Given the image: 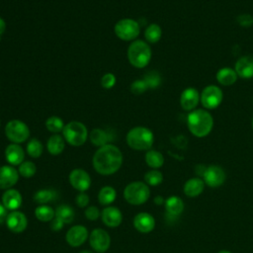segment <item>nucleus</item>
<instances>
[{
  "instance_id": "1a4fd4ad",
  "label": "nucleus",
  "mask_w": 253,
  "mask_h": 253,
  "mask_svg": "<svg viewBox=\"0 0 253 253\" xmlns=\"http://www.w3.org/2000/svg\"><path fill=\"white\" fill-rule=\"evenodd\" d=\"M223 94L221 89L216 85H209L205 87L201 94V102L203 107L209 110L217 108L222 102Z\"/></svg>"
},
{
  "instance_id": "79ce46f5",
  "label": "nucleus",
  "mask_w": 253,
  "mask_h": 253,
  "mask_svg": "<svg viewBox=\"0 0 253 253\" xmlns=\"http://www.w3.org/2000/svg\"><path fill=\"white\" fill-rule=\"evenodd\" d=\"M75 202H76V204H77V206H78L79 208H85V207H87L88 204H89V197H88V195L85 194L84 192H80V193L77 195V197H76V199H75Z\"/></svg>"
},
{
  "instance_id": "b1692460",
  "label": "nucleus",
  "mask_w": 253,
  "mask_h": 253,
  "mask_svg": "<svg viewBox=\"0 0 253 253\" xmlns=\"http://www.w3.org/2000/svg\"><path fill=\"white\" fill-rule=\"evenodd\" d=\"M64 147H65V139L63 138L62 135H60L58 133L52 134L46 142L47 151L51 155L60 154L64 150Z\"/></svg>"
},
{
  "instance_id": "2eb2a0df",
  "label": "nucleus",
  "mask_w": 253,
  "mask_h": 253,
  "mask_svg": "<svg viewBox=\"0 0 253 253\" xmlns=\"http://www.w3.org/2000/svg\"><path fill=\"white\" fill-rule=\"evenodd\" d=\"M88 237V230L83 225H74L66 232V241L72 247H79Z\"/></svg>"
},
{
  "instance_id": "09e8293b",
  "label": "nucleus",
  "mask_w": 253,
  "mask_h": 253,
  "mask_svg": "<svg viewBox=\"0 0 253 253\" xmlns=\"http://www.w3.org/2000/svg\"><path fill=\"white\" fill-rule=\"evenodd\" d=\"M218 253H231V252H229V251H227V250H221V251H219Z\"/></svg>"
},
{
  "instance_id": "4be33fe9",
  "label": "nucleus",
  "mask_w": 253,
  "mask_h": 253,
  "mask_svg": "<svg viewBox=\"0 0 253 253\" xmlns=\"http://www.w3.org/2000/svg\"><path fill=\"white\" fill-rule=\"evenodd\" d=\"M205 188L204 180L200 178H192L189 179L184 185V193L186 196L194 198L199 196Z\"/></svg>"
},
{
  "instance_id": "9b49d317",
  "label": "nucleus",
  "mask_w": 253,
  "mask_h": 253,
  "mask_svg": "<svg viewBox=\"0 0 253 253\" xmlns=\"http://www.w3.org/2000/svg\"><path fill=\"white\" fill-rule=\"evenodd\" d=\"M204 182L212 188L222 185L225 181V173L223 169L217 165H210L203 172Z\"/></svg>"
},
{
  "instance_id": "f257e3e1",
  "label": "nucleus",
  "mask_w": 253,
  "mask_h": 253,
  "mask_svg": "<svg viewBox=\"0 0 253 253\" xmlns=\"http://www.w3.org/2000/svg\"><path fill=\"white\" fill-rule=\"evenodd\" d=\"M123 153L119 147L108 143L97 149L93 156V167L101 175L116 173L123 164Z\"/></svg>"
},
{
  "instance_id": "39448f33",
  "label": "nucleus",
  "mask_w": 253,
  "mask_h": 253,
  "mask_svg": "<svg viewBox=\"0 0 253 253\" xmlns=\"http://www.w3.org/2000/svg\"><path fill=\"white\" fill-rule=\"evenodd\" d=\"M62 136L70 145L81 146L88 138V129L83 123L71 121L64 126Z\"/></svg>"
},
{
  "instance_id": "c9c22d12",
  "label": "nucleus",
  "mask_w": 253,
  "mask_h": 253,
  "mask_svg": "<svg viewBox=\"0 0 253 253\" xmlns=\"http://www.w3.org/2000/svg\"><path fill=\"white\" fill-rule=\"evenodd\" d=\"M144 181L147 185L150 186H157L162 183L163 181V175L160 171L153 169L145 173L144 175Z\"/></svg>"
},
{
  "instance_id": "5701e85b",
  "label": "nucleus",
  "mask_w": 253,
  "mask_h": 253,
  "mask_svg": "<svg viewBox=\"0 0 253 253\" xmlns=\"http://www.w3.org/2000/svg\"><path fill=\"white\" fill-rule=\"evenodd\" d=\"M216 81L223 86H230L237 80V73L230 67L220 68L215 75Z\"/></svg>"
},
{
  "instance_id": "f704fd0d",
  "label": "nucleus",
  "mask_w": 253,
  "mask_h": 253,
  "mask_svg": "<svg viewBox=\"0 0 253 253\" xmlns=\"http://www.w3.org/2000/svg\"><path fill=\"white\" fill-rule=\"evenodd\" d=\"M18 172L21 176H23L25 178H31L37 172L36 164L32 161H24L19 165Z\"/></svg>"
},
{
  "instance_id": "37998d69",
  "label": "nucleus",
  "mask_w": 253,
  "mask_h": 253,
  "mask_svg": "<svg viewBox=\"0 0 253 253\" xmlns=\"http://www.w3.org/2000/svg\"><path fill=\"white\" fill-rule=\"evenodd\" d=\"M64 226V222L61 221L59 218L57 217H54L52 220H51V223H50V228L54 231H58V230H61L62 227Z\"/></svg>"
},
{
  "instance_id": "e433bc0d",
  "label": "nucleus",
  "mask_w": 253,
  "mask_h": 253,
  "mask_svg": "<svg viewBox=\"0 0 253 253\" xmlns=\"http://www.w3.org/2000/svg\"><path fill=\"white\" fill-rule=\"evenodd\" d=\"M143 80L146 83L148 88L153 89V88H156L160 85L161 76L157 71L151 70V71H148L147 73H145V75L143 77Z\"/></svg>"
},
{
  "instance_id": "cd10ccee",
  "label": "nucleus",
  "mask_w": 253,
  "mask_h": 253,
  "mask_svg": "<svg viewBox=\"0 0 253 253\" xmlns=\"http://www.w3.org/2000/svg\"><path fill=\"white\" fill-rule=\"evenodd\" d=\"M117 197L116 190L111 186L103 187L98 194V201L103 206H108L112 204Z\"/></svg>"
},
{
  "instance_id": "20e7f679",
  "label": "nucleus",
  "mask_w": 253,
  "mask_h": 253,
  "mask_svg": "<svg viewBox=\"0 0 253 253\" xmlns=\"http://www.w3.org/2000/svg\"><path fill=\"white\" fill-rule=\"evenodd\" d=\"M126 143L134 150H149L154 142L153 132L145 126H135L126 133Z\"/></svg>"
},
{
  "instance_id": "58836bf2",
  "label": "nucleus",
  "mask_w": 253,
  "mask_h": 253,
  "mask_svg": "<svg viewBox=\"0 0 253 253\" xmlns=\"http://www.w3.org/2000/svg\"><path fill=\"white\" fill-rule=\"evenodd\" d=\"M116 81H117L116 76H115L113 73L108 72V73H105V74L102 76L100 82H101V85H102L103 88H105V89H111V88H113V87L115 86Z\"/></svg>"
},
{
  "instance_id": "a211bd4d",
  "label": "nucleus",
  "mask_w": 253,
  "mask_h": 253,
  "mask_svg": "<svg viewBox=\"0 0 253 253\" xmlns=\"http://www.w3.org/2000/svg\"><path fill=\"white\" fill-rule=\"evenodd\" d=\"M234 70L237 73V76L249 79L253 77V57L245 55L237 59L234 65Z\"/></svg>"
},
{
  "instance_id": "bb28decb",
  "label": "nucleus",
  "mask_w": 253,
  "mask_h": 253,
  "mask_svg": "<svg viewBox=\"0 0 253 253\" xmlns=\"http://www.w3.org/2000/svg\"><path fill=\"white\" fill-rule=\"evenodd\" d=\"M145 162L149 167L153 169H158L163 165L164 157L161 152L150 149L145 154Z\"/></svg>"
},
{
  "instance_id": "f3484780",
  "label": "nucleus",
  "mask_w": 253,
  "mask_h": 253,
  "mask_svg": "<svg viewBox=\"0 0 253 253\" xmlns=\"http://www.w3.org/2000/svg\"><path fill=\"white\" fill-rule=\"evenodd\" d=\"M133 226L139 232L148 233L155 226L154 217L147 212H139L133 218Z\"/></svg>"
},
{
  "instance_id": "393cba45",
  "label": "nucleus",
  "mask_w": 253,
  "mask_h": 253,
  "mask_svg": "<svg viewBox=\"0 0 253 253\" xmlns=\"http://www.w3.org/2000/svg\"><path fill=\"white\" fill-rule=\"evenodd\" d=\"M165 209L168 213L172 215H179L184 210V203L181 198L171 196L165 201Z\"/></svg>"
},
{
  "instance_id": "49530a36",
  "label": "nucleus",
  "mask_w": 253,
  "mask_h": 253,
  "mask_svg": "<svg viewBox=\"0 0 253 253\" xmlns=\"http://www.w3.org/2000/svg\"><path fill=\"white\" fill-rule=\"evenodd\" d=\"M154 202H155V203H156V204H158V205H160V204H161V203H162V202H163V199H162V198H161V197H160V196H159V197H156V198H155V200H154Z\"/></svg>"
},
{
  "instance_id": "ea45409f",
  "label": "nucleus",
  "mask_w": 253,
  "mask_h": 253,
  "mask_svg": "<svg viewBox=\"0 0 253 253\" xmlns=\"http://www.w3.org/2000/svg\"><path fill=\"white\" fill-rule=\"evenodd\" d=\"M100 211L97 207L95 206H90L85 210V216L89 220H96L100 216Z\"/></svg>"
},
{
  "instance_id": "473e14b6",
  "label": "nucleus",
  "mask_w": 253,
  "mask_h": 253,
  "mask_svg": "<svg viewBox=\"0 0 253 253\" xmlns=\"http://www.w3.org/2000/svg\"><path fill=\"white\" fill-rule=\"evenodd\" d=\"M64 126L65 125H64L62 119H60L57 116H51V117L47 118V120L45 121L46 129L54 134L62 131L64 128Z\"/></svg>"
},
{
  "instance_id": "7ed1b4c3",
  "label": "nucleus",
  "mask_w": 253,
  "mask_h": 253,
  "mask_svg": "<svg viewBox=\"0 0 253 253\" xmlns=\"http://www.w3.org/2000/svg\"><path fill=\"white\" fill-rule=\"evenodd\" d=\"M127 59L135 68L145 67L151 59V48L142 40L133 41L127 47Z\"/></svg>"
},
{
  "instance_id": "8fccbe9b",
  "label": "nucleus",
  "mask_w": 253,
  "mask_h": 253,
  "mask_svg": "<svg viewBox=\"0 0 253 253\" xmlns=\"http://www.w3.org/2000/svg\"><path fill=\"white\" fill-rule=\"evenodd\" d=\"M252 128H253V118H252Z\"/></svg>"
},
{
  "instance_id": "7c9ffc66",
  "label": "nucleus",
  "mask_w": 253,
  "mask_h": 253,
  "mask_svg": "<svg viewBox=\"0 0 253 253\" xmlns=\"http://www.w3.org/2000/svg\"><path fill=\"white\" fill-rule=\"evenodd\" d=\"M162 36V30L157 24H150L144 31V38L149 43H156Z\"/></svg>"
},
{
  "instance_id": "f03ea898",
  "label": "nucleus",
  "mask_w": 253,
  "mask_h": 253,
  "mask_svg": "<svg viewBox=\"0 0 253 253\" xmlns=\"http://www.w3.org/2000/svg\"><path fill=\"white\" fill-rule=\"evenodd\" d=\"M187 126L192 134L197 137L207 136L212 129L213 119L204 109H195L187 117Z\"/></svg>"
},
{
  "instance_id": "4c0bfd02",
  "label": "nucleus",
  "mask_w": 253,
  "mask_h": 253,
  "mask_svg": "<svg viewBox=\"0 0 253 253\" xmlns=\"http://www.w3.org/2000/svg\"><path fill=\"white\" fill-rule=\"evenodd\" d=\"M147 89H148V87L143 79L134 80L130 85V92L134 95L143 94Z\"/></svg>"
},
{
  "instance_id": "4468645a",
  "label": "nucleus",
  "mask_w": 253,
  "mask_h": 253,
  "mask_svg": "<svg viewBox=\"0 0 253 253\" xmlns=\"http://www.w3.org/2000/svg\"><path fill=\"white\" fill-rule=\"evenodd\" d=\"M201 100V96L197 89L193 87L186 88L180 96V105L185 111H193L198 106Z\"/></svg>"
},
{
  "instance_id": "a19ab883",
  "label": "nucleus",
  "mask_w": 253,
  "mask_h": 253,
  "mask_svg": "<svg viewBox=\"0 0 253 253\" xmlns=\"http://www.w3.org/2000/svg\"><path fill=\"white\" fill-rule=\"evenodd\" d=\"M237 23L244 28H248L253 24V16L249 14H242L237 17Z\"/></svg>"
},
{
  "instance_id": "dca6fc26",
  "label": "nucleus",
  "mask_w": 253,
  "mask_h": 253,
  "mask_svg": "<svg viewBox=\"0 0 253 253\" xmlns=\"http://www.w3.org/2000/svg\"><path fill=\"white\" fill-rule=\"evenodd\" d=\"M6 224H7V227L12 232L20 233V232H23L27 228L28 219L23 212L14 211L7 215Z\"/></svg>"
},
{
  "instance_id": "0eeeda50",
  "label": "nucleus",
  "mask_w": 253,
  "mask_h": 253,
  "mask_svg": "<svg viewBox=\"0 0 253 253\" xmlns=\"http://www.w3.org/2000/svg\"><path fill=\"white\" fill-rule=\"evenodd\" d=\"M114 32L119 39L128 42L133 41L137 38L140 32V27L135 20L125 18L119 20L116 23L114 27Z\"/></svg>"
},
{
  "instance_id": "6ab92c4d",
  "label": "nucleus",
  "mask_w": 253,
  "mask_h": 253,
  "mask_svg": "<svg viewBox=\"0 0 253 253\" xmlns=\"http://www.w3.org/2000/svg\"><path fill=\"white\" fill-rule=\"evenodd\" d=\"M101 216L104 224L109 227H117L123 221V214L116 207L105 208L101 213Z\"/></svg>"
},
{
  "instance_id": "ddd939ff",
  "label": "nucleus",
  "mask_w": 253,
  "mask_h": 253,
  "mask_svg": "<svg viewBox=\"0 0 253 253\" xmlns=\"http://www.w3.org/2000/svg\"><path fill=\"white\" fill-rule=\"evenodd\" d=\"M19 172L12 165H4L0 167V189H11L19 179Z\"/></svg>"
},
{
  "instance_id": "9d476101",
  "label": "nucleus",
  "mask_w": 253,
  "mask_h": 253,
  "mask_svg": "<svg viewBox=\"0 0 253 253\" xmlns=\"http://www.w3.org/2000/svg\"><path fill=\"white\" fill-rule=\"evenodd\" d=\"M89 242L94 251L104 253L111 245V238L106 230L102 228H95L89 236Z\"/></svg>"
},
{
  "instance_id": "412c9836",
  "label": "nucleus",
  "mask_w": 253,
  "mask_h": 253,
  "mask_svg": "<svg viewBox=\"0 0 253 253\" xmlns=\"http://www.w3.org/2000/svg\"><path fill=\"white\" fill-rule=\"evenodd\" d=\"M5 157L12 166H17L24 162L25 151L20 144L10 143L5 149Z\"/></svg>"
},
{
  "instance_id": "c85d7f7f",
  "label": "nucleus",
  "mask_w": 253,
  "mask_h": 253,
  "mask_svg": "<svg viewBox=\"0 0 253 253\" xmlns=\"http://www.w3.org/2000/svg\"><path fill=\"white\" fill-rule=\"evenodd\" d=\"M36 217L41 221H51L55 217V211L46 205H41L35 210Z\"/></svg>"
},
{
  "instance_id": "a878e982",
  "label": "nucleus",
  "mask_w": 253,
  "mask_h": 253,
  "mask_svg": "<svg viewBox=\"0 0 253 253\" xmlns=\"http://www.w3.org/2000/svg\"><path fill=\"white\" fill-rule=\"evenodd\" d=\"M89 138H90V141L98 147H101V146H104V145L108 144L109 140L111 139L110 134L102 128L92 129V131L89 134Z\"/></svg>"
},
{
  "instance_id": "aec40b11",
  "label": "nucleus",
  "mask_w": 253,
  "mask_h": 253,
  "mask_svg": "<svg viewBox=\"0 0 253 253\" xmlns=\"http://www.w3.org/2000/svg\"><path fill=\"white\" fill-rule=\"evenodd\" d=\"M3 206L10 211H16L22 205V195L18 190L8 189L2 195Z\"/></svg>"
},
{
  "instance_id": "2f4dec72",
  "label": "nucleus",
  "mask_w": 253,
  "mask_h": 253,
  "mask_svg": "<svg viewBox=\"0 0 253 253\" xmlns=\"http://www.w3.org/2000/svg\"><path fill=\"white\" fill-rule=\"evenodd\" d=\"M55 217L65 223H70L74 219V211L68 205H61L55 210Z\"/></svg>"
},
{
  "instance_id": "de8ad7c7",
  "label": "nucleus",
  "mask_w": 253,
  "mask_h": 253,
  "mask_svg": "<svg viewBox=\"0 0 253 253\" xmlns=\"http://www.w3.org/2000/svg\"><path fill=\"white\" fill-rule=\"evenodd\" d=\"M79 253H93V252L90 251V250H83V251H81V252H79Z\"/></svg>"
},
{
  "instance_id": "72a5a7b5",
  "label": "nucleus",
  "mask_w": 253,
  "mask_h": 253,
  "mask_svg": "<svg viewBox=\"0 0 253 253\" xmlns=\"http://www.w3.org/2000/svg\"><path fill=\"white\" fill-rule=\"evenodd\" d=\"M27 152L33 158H39L42 154L43 146L38 138H32L27 144Z\"/></svg>"
},
{
  "instance_id": "c756f323",
  "label": "nucleus",
  "mask_w": 253,
  "mask_h": 253,
  "mask_svg": "<svg viewBox=\"0 0 253 253\" xmlns=\"http://www.w3.org/2000/svg\"><path fill=\"white\" fill-rule=\"evenodd\" d=\"M56 192L51 189H42L34 195V201L40 205H45L56 199Z\"/></svg>"
},
{
  "instance_id": "423d86ee",
  "label": "nucleus",
  "mask_w": 253,
  "mask_h": 253,
  "mask_svg": "<svg viewBox=\"0 0 253 253\" xmlns=\"http://www.w3.org/2000/svg\"><path fill=\"white\" fill-rule=\"evenodd\" d=\"M150 196V190L146 183L134 181L129 183L124 191L126 201L133 206L144 204Z\"/></svg>"
},
{
  "instance_id": "c03bdc74",
  "label": "nucleus",
  "mask_w": 253,
  "mask_h": 253,
  "mask_svg": "<svg viewBox=\"0 0 253 253\" xmlns=\"http://www.w3.org/2000/svg\"><path fill=\"white\" fill-rule=\"evenodd\" d=\"M7 209L3 206V204H0V224L4 222L7 218Z\"/></svg>"
},
{
  "instance_id": "f8f14e48",
  "label": "nucleus",
  "mask_w": 253,
  "mask_h": 253,
  "mask_svg": "<svg viewBox=\"0 0 253 253\" xmlns=\"http://www.w3.org/2000/svg\"><path fill=\"white\" fill-rule=\"evenodd\" d=\"M69 182L71 186L79 192H85L91 185L90 175L83 169H73L69 174Z\"/></svg>"
},
{
  "instance_id": "6e6552de",
  "label": "nucleus",
  "mask_w": 253,
  "mask_h": 253,
  "mask_svg": "<svg viewBox=\"0 0 253 253\" xmlns=\"http://www.w3.org/2000/svg\"><path fill=\"white\" fill-rule=\"evenodd\" d=\"M5 134L12 143L25 142L30 136L29 126L20 120H11L5 126Z\"/></svg>"
},
{
  "instance_id": "a18cd8bd",
  "label": "nucleus",
  "mask_w": 253,
  "mask_h": 253,
  "mask_svg": "<svg viewBox=\"0 0 253 253\" xmlns=\"http://www.w3.org/2000/svg\"><path fill=\"white\" fill-rule=\"evenodd\" d=\"M5 29H6V23H5L4 19L0 17V37L5 32Z\"/></svg>"
}]
</instances>
